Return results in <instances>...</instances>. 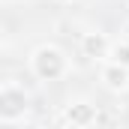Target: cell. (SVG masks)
Returning a JSON list of instances; mask_svg holds the SVG:
<instances>
[{
  "label": "cell",
  "mask_w": 129,
  "mask_h": 129,
  "mask_svg": "<svg viewBox=\"0 0 129 129\" xmlns=\"http://www.w3.org/2000/svg\"><path fill=\"white\" fill-rule=\"evenodd\" d=\"M30 69L39 81H60L66 75V54L57 45H39L30 54Z\"/></svg>",
  "instance_id": "1"
},
{
  "label": "cell",
  "mask_w": 129,
  "mask_h": 129,
  "mask_svg": "<svg viewBox=\"0 0 129 129\" xmlns=\"http://www.w3.org/2000/svg\"><path fill=\"white\" fill-rule=\"evenodd\" d=\"M24 111H27V93L15 84H3L0 87V123H6V126L21 123Z\"/></svg>",
  "instance_id": "2"
},
{
  "label": "cell",
  "mask_w": 129,
  "mask_h": 129,
  "mask_svg": "<svg viewBox=\"0 0 129 129\" xmlns=\"http://www.w3.org/2000/svg\"><path fill=\"white\" fill-rule=\"evenodd\" d=\"M96 120H99V111H96V105H90L87 99L69 102L63 108V117H60V123H66V126H93Z\"/></svg>",
  "instance_id": "3"
},
{
  "label": "cell",
  "mask_w": 129,
  "mask_h": 129,
  "mask_svg": "<svg viewBox=\"0 0 129 129\" xmlns=\"http://www.w3.org/2000/svg\"><path fill=\"white\" fill-rule=\"evenodd\" d=\"M102 87L111 90V93H126L129 90V69L114 63V60H108L102 66Z\"/></svg>",
  "instance_id": "4"
},
{
  "label": "cell",
  "mask_w": 129,
  "mask_h": 129,
  "mask_svg": "<svg viewBox=\"0 0 129 129\" xmlns=\"http://www.w3.org/2000/svg\"><path fill=\"white\" fill-rule=\"evenodd\" d=\"M81 51H84V57H90V60H108V54H111V39L105 36V33H84V39H81Z\"/></svg>",
  "instance_id": "5"
},
{
  "label": "cell",
  "mask_w": 129,
  "mask_h": 129,
  "mask_svg": "<svg viewBox=\"0 0 129 129\" xmlns=\"http://www.w3.org/2000/svg\"><path fill=\"white\" fill-rule=\"evenodd\" d=\"M108 60H114V63H120V66H126V69H129V42H114Z\"/></svg>",
  "instance_id": "6"
},
{
  "label": "cell",
  "mask_w": 129,
  "mask_h": 129,
  "mask_svg": "<svg viewBox=\"0 0 129 129\" xmlns=\"http://www.w3.org/2000/svg\"><path fill=\"white\" fill-rule=\"evenodd\" d=\"M57 3H72V0H57Z\"/></svg>",
  "instance_id": "7"
}]
</instances>
